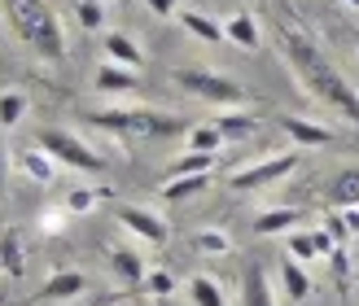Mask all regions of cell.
Instances as JSON below:
<instances>
[{
    "label": "cell",
    "mask_w": 359,
    "mask_h": 306,
    "mask_svg": "<svg viewBox=\"0 0 359 306\" xmlns=\"http://www.w3.org/2000/svg\"><path fill=\"white\" fill-rule=\"evenodd\" d=\"M75 22L83 31H101L105 27V5L101 0H75Z\"/></svg>",
    "instance_id": "cell-28"
},
{
    "label": "cell",
    "mask_w": 359,
    "mask_h": 306,
    "mask_svg": "<svg viewBox=\"0 0 359 306\" xmlns=\"http://www.w3.org/2000/svg\"><path fill=\"white\" fill-rule=\"evenodd\" d=\"M329 263H333V276H337V284H346V276H351V254H346V245H337L333 254H329Z\"/></svg>",
    "instance_id": "cell-32"
},
{
    "label": "cell",
    "mask_w": 359,
    "mask_h": 306,
    "mask_svg": "<svg viewBox=\"0 0 359 306\" xmlns=\"http://www.w3.org/2000/svg\"><path fill=\"white\" fill-rule=\"evenodd\" d=\"M97 132L110 136H136V140H167V136H184L189 118L171 114V110H136V105H110V110H93L88 114Z\"/></svg>",
    "instance_id": "cell-3"
},
{
    "label": "cell",
    "mask_w": 359,
    "mask_h": 306,
    "mask_svg": "<svg viewBox=\"0 0 359 306\" xmlns=\"http://www.w3.org/2000/svg\"><path fill=\"white\" fill-rule=\"evenodd\" d=\"M44 228H48V232H62V228H66V223H62V210H48V214H44Z\"/></svg>",
    "instance_id": "cell-38"
},
{
    "label": "cell",
    "mask_w": 359,
    "mask_h": 306,
    "mask_svg": "<svg viewBox=\"0 0 359 306\" xmlns=\"http://www.w3.org/2000/svg\"><path fill=\"white\" fill-rule=\"evenodd\" d=\"M105 258H110L114 276H118L123 284H128V289H136V284H145V276H149V272H145V258H140L132 245H110V249H105Z\"/></svg>",
    "instance_id": "cell-11"
},
{
    "label": "cell",
    "mask_w": 359,
    "mask_h": 306,
    "mask_svg": "<svg viewBox=\"0 0 359 306\" xmlns=\"http://www.w3.org/2000/svg\"><path fill=\"white\" fill-rule=\"evenodd\" d=\"M180 22H184V31L193 35V40H202V44H224V27L215 22L210 13H202V9H184V13H180Z\"/></svg>",
    "instance_id": "cell-18"
},
{
    "label": "cell",
    "mask_w": 359,
    "mask_h": 306,
    "mask_svg": "<svg viewBox=\"0 0 359 306\" xmlns=\"http://www.w3.org/2000/svg\"><path fill=\"white\" fill-rule=\"evenodd\" d=\"M40 293H44L48 302H75V298L88 293V276H83V272H53V276L44 280Z\"/></svg>",
    "instance_id": "cell-13"
},
{
    "label": "cell",
    "mask_w": 359,
    "mask_h": 306,
    "mask_svg": "<svg viewBox=\"0 0 359 306\" xmlns=\"http://www.w3.org/2000/svg\"><path fill=\"white\" fill-rule=\"evenodd\" d=\"M285 258H294V263H302V267H307V263H316L320 254H316V241H311V232H285Z\"/></svg>",
    "instance_id": "cell-25"
},
{
    "label": "cell",
    "mask_w": 359,
    "mask_h": 306,
    "mask_svg": "<svg viewBox=\"0 0 359 306\" xmlns=\"http://www.w3.org/2000/svg\"><path fill=\"white\" fill-rule=\"evenodd\" d=\"M101 202V188H70L66 193V214H93Z\"/></svg>",
    "instance_id": "cell-29"
},
{
    "label": "cell",
    "mask_w": 359,
    "mask_h": 306,
    "mask_svg": "<svg viewBox=\"0 0 359 306\" xmlns=\"http://www.w3.org/2000/svg\"><path fill=\"white\" fill-rule=\"evenodd\" d=\"M311 241H316V254H320V258L329 263V254L337 249V241L329 237V228H311Z\"/></svg>",
    "instance_id": "cell-33"
},
{
    "label": "cell",
    "mask_w": 359,
    "mask_h": 306,
    "mask_svg": "<svg viewBox=\"0 0 359 306\" xmlns=\"http://www.w3.org/2000/svg\"><path fill=\"white\" fill-rule=\"evenodd\" d=\"M189 302L193 306H228V298H224V289H219L215 276H193L189 280Z\"/></svg>",
    "instance_id": "cell-23"
},
{
    "label": "cell",
    "mask_w": 359,
    "mask_h": 306,
    "mask_svg": "<svg viewBox=\"0 0 359 306\" xmlns=\"http://www.w3.org/2000/svg\"><path fill=\"white\" fill-rule=\"evenodd\" d=\"M325 228H329V237H333L337 245H346V237H351V228H346V219H342V214H329V219H325Z\"/></svg>",
    "instance_id": "cell-34"
},
{
    "label": "cell",
    "mask_w": 359,
    "mask_h": 306,
    "mask_svg": "<svg viewBox=\"0 0 359 306\" xmlns=\"http://www.w3.org/2000/svg\"><path fill=\"white\" fill-rule=\"evenodd\" d=\"M224 40H232V44L245 48V53H259L263 31H259V22H255V13H232L228 22H224Z\"/></svg>",
    "instance_id": "cell-14"
},
{
    "label": "cell",
    "mask_w": 359,
    "mask_h": 306,
    "mask_svg": "<svg viewBox=\"0 0 359 306\" xmlns=\"http://www.w3.org/2000/svg\"><path fill=\"white\" fill-rule=\"evenodd\" d=\"M114 219L128 228L136 241H145V245H167V237H171V228L163 223V214H154L149 206L118 202V206H114Z\"/></svg>",
    "instance_id": "cell-7"
},
{
    "label": "cell",
    "mask_w": 359,
    "mask_h": 306,
    "mask_svg": "<svg viewBox=\"0 0 359 306\" xmlns=\"http://www.w3.org/2000/svg\"><path fill=\"white\" fill-rule=\"evenodd\" d=\"M145 9H149L154 18H175V13H180V0H145Z\"/></svg>",
    "instance_id": "cell-35"
},
{
    "label": "cell",
    "mask_w": 359,
    "mask_h": 306,
    "mask_svg": "<svg viewBox=\"0 0 359 306\" xmlns=\"http://www.w3.org/2000/svg\"><path fill=\"white\" fill-rule=\"evenodd\" d=\"M206 188H210V175H175L158 188V197H163V202H184V197H197Z\"/></svg>",
    "instance_id": "cell-21"
},
{
    "label": "cell",
    "mask_w": 359,
    "mask_h": 306,
    "mask_svg": "<svg viewBox=\"0 0 359 306\" xmlns=\"http://www.w3.org/2000/svg\"><path fill=\"white\" fill-rule=\"evenodd\" d=\"M276 44H280L285 66L294 70V79L307 88V97H316L320 105H329V114H337V118H346L351 127H359V92H355V83H346V75L320 53V44L311 40V35H302L298 27L285 22L276 31Z\"/></svg>",
    "instance_id": "cell-1"
},
{
    "label": "cell",
    "mask_w": 359,
    "mask_h": 306,
    "mask_svg": "<svg viewBox=\"0 0 359 306\" xmlns=\"http://www.w3.org/2000/svg\"><path fill=\"white\" fill-rule=\"evenodd\" d=\"M0 13H5L9 35L22 48H31L35 57H44V62L66 57V27L53 13L48 0H0Z\"/></svg>",
    "instance_id": "cell-2"
},
{
    "label": "cell",
    "mask_w": 359,
    "mask_h": 306,
    "mask_svg": "<svg viewBox=\"0 0 359 306\" xmlns=\"http://www.w3.org/2000/svg\"><path fill=\"white\" fill-rule=\"evenodd\" d=\"M355 48H359V40H355Z\"/></svg>",
    "instance_id": "cell-40"
},
{
    "label": "cell",
    "mask_w": 359,
    "mask_h": 306,
    "mask_svg": "<svg viewBox=\"0 0 359 306\" xmlns=\"http://www.w3.org/2000/svg\"><path fill=\"white\" fill-rule=\"evenodd\" d=\"M145 289H149L154 298H171V293H175V276L158 267V272H149V276H145Z\"/></svg>",
    "instance_id": "cell-31"
},
{
    "label": "cell",
    "mask_w": 359,
    "mask_h": 306,
    "mask_svg": "<svg viewBox=\"0 0 359 306\" xmlns=\"http://www.w3.org/2000/svg\"><path fill=\"white\" fill-rule=\"evenodd\" d=\"M35 145H40L57 167H70V171H93L101 175L105 171V158L88 145L83 136H75L70 127H40V136H35Z\"/></svg>",
    "instance_id": "cell-5"
},
{
    "label": "cell",
    "mask_w": 359,
    "mask_h": 306,
    "mask_svg": "<svg viewBox=\"0 0 359 306\" xmlns=\"http://www.w3.org/2000/svg\"><path fill=\"white\" fill-rule=\"evenodd\" d=\"M93 88H97L101 97H132L136 88H140V79H136V70H128V66L101 62L97 75H93Z\"/></svg>",
    "instance_id": "cell-9"
},
{
    "label": "cell",
    "mask_w": 359,
    "mask_h": 306,
    "mask_svg": "<svg viewBox=\"0 0 359 306\" xmlns=\"http://www.w3.org/2000/svg\"><path fill=\"white\" fill-rule=\"evenodd\" d=\"M342 5H346V9H355V13H359V0H342Z\"/></svg>",
    "instance_id": "cell-39"
},
{
    "label": "cell",
    "mask_w": 359,
    "mask_h": 306,
    "mask_svg": "<svg viewBox=\"0 0 359 306\" xmlns=\"http://www.w3.org/2000/svg\"><path fill=\"white\" fill-rule=\"evenodd\" d=\"M342 219H346V228H351V237H359V206L342 210Z\"/></svg>",
    "instance_id": "cell-37"
},
{
    "label": "cell",
    "mask_w": 359,
    "mask_h": 306,
    "mask_svg": "<svg viewBox=\"0 0 359 306\" xmlns=\"http://www.w3.org/2000/svg\"><path fill=\"white\" fill-rule=\"evenodd\" d=\"M189 97L197 101H210V105H224V110H245L250 105V92L232 79V75H219V70H206V66H184L171 75Z\"/></svg>",
    "instance_id": "cell-4"
},
{
    "label": "cell",
    "mask_w": 359,
    "mask_h": 306,
    "mask_svg": "<svg viewBox=\"0 0 359 306\" xmlns=\"http://www.w3.org/2000/svg\"><path fill=\"white\" fill-rule=\"evenodd\" d=\"M210 167H215V153H184L171 162V179L175 175H210Z\"/></svg>",
    "instance_id": "cell-27"
},
{
    "label": "cell",
    "mask_w": 359,
    "mask_h": 306,
    "mask_svg": "<svg viewBox=\"0 0 359 306\" xmlns=\"http://www.w3.org/2000/svg\"><path fill=\"white\" fill-rule=\"evenodd\" d=\"M280 132L290 136L298 149H325V145H333L329 127H320V123H311V118H298V114H280Z\"/></svg>",
    "instance_id": "cell-8"
},
{
    "label": "cell",
    "mask_w": 359,
    "mask_h": 306,
    "mask_svg": "<svg viewBox=\"0 0 359 306\" xmlns=\"http://www.w3.org/2000/svg\"><path fill=\"white\" fill-rule=\"evenodd\" d=\"M294 167H298V153H272V158H259V162H250V167L232 171V175H228V188H232V193H259V188H272V184H280V179L290 175Z\"/></svg>",
    "instance_id": "cell-6"
},
{
    "label": "cell",
    "mask_w": 359,
    "mask_h": 306,
    "mask_svg": "<svg viewBox=\"0 0 359 306\" xmlns=\"http://www.w3.org/2000/svg\"><path fill=\"white\" fill-rule=\"evenodd\" d=\"M298 223H302V210H294V206H272V210L255 214V232H259V237H285V232H294Z\"/></svg>",
    "instance_id": "cell-12"
},
{
    "label": "cell",
    "mask_w": 359,
    "mask_h": 306,
    "mask_svg": "<svg viewBox=\"0 0 359 306\" xmlns=\"http://www.w3.org/2000/svg\"><path fill=\"white\" fill-rule=\"evenodd\" d=\"M101 53H105V62L128 66V70H140V66H145V48H140L132 35H123V31H105V35H101Z\"/></svg>",
    "instance_id": "cell-10"
},
{
    "label": "cell",
    "mask_w": 359,
    "mask_h": 306,
    "mask_svg": "<svg viewBox=\"0 0 359 306\" xmlns=\"http://www.w3.org/2000/svg\"><path fill=\"white\" fill-rule=\"evenodd\" d=\"M245 306H276V289H272L263 267H250L245 272Z\"/></svg>",
    "instance_id": "cell-22"
},
{
    "label": "cell",
    "mask_w": 359,
    "mask_h": 306,
    "mask_svg": "<svg viewBox=\"0 0 359 306\" xmlns=\"http://www.w3.org/2000/svg\"><path fill=\"white\" fill-rule=\"evenodd\" d=\"M18 171H22L27 179H31V184H53V175H57V162H53L40 145H35V149H22V153H18Z\"/></svg>",
    "instance_id": "cell-15"
},
{
    "label": "cell",
    "mask_w": 359,
    "mask_h": 306,
    "mask_svg": "<svg viewBox=\"0 0 359 306\" xmlns=\"http://www.w3.org/2000/svg\"><path fill=\"white\" fill-rule=\"evenodd\" d=\"M22 118H27V92H18V88L0 92V127H18Z\"/></svg>",
    "instance_id": "cell-26"
},
{
    "label": "cell",
    "mask_w": 359,
    "mask_h": 306,
    "mask_svg": "<svg viewBox=\"0 0 359 306\" xmlns=\"http://www.w3.org/2000/svg\"><path fill=\"white\" fill-rule=\"evenodd\" d=\"M5 179H9V149H5V127H0V197H5Z\"/></svg>",
    "instance_id": "cell-36"
},
{
    "label": "cell",
    "mask_w": 359,
    "mask_h": 306,
    "mask_svg": "<svg viewBox=\"0 0 359 306\" xmlns=\"http://www.w3.org/2000/svg\"><path fill=\"white\" fill-rule=\"evenodd\" d=\"M280 289L290 302H307L311 298V276H307V267L294 263V258H285L280 263Z\"/></svg>",
    "instance_id": "cell-17"
},
{
    "label": "cell",
    "mask_w": 359,
    "mask_h": 306,
    "mask_svg": "<svg viewBox=\"0 0 359 306\" xmlns=\"http://www.w3.org/2000/svg\"><path fill=\"white\" fill-rule=\"evenodd\" d=\"M215 127H219L224 145H228V140H250V136H255L259 132V118L245 114V110H224L219 118H215Z\"/></svg>",
    "instance_id": "cell-16"
},
{
    "label": "cell",
    "mask_w": 359,
    "mask_h": 306,
    "mask_svg": "<svg viewBox=\"0 0 359 306\" xmlns=\"http://www.w3.org/2000/svg\"><path fill=\"white\" fill-rule=\"evenodd\" d=\"M329 206H337V210L359 206V171H355V167H346V171L333 175V184H329Z\"/></svg>",
    "instance_id": "cell-19"
},
{
    "label": "cell",
    "mask_w": 359,
    "mask_h": 306,
    "mask_svg": "<svg viewBox=\"0 0 359 306\" xmlns=\"http://www.w3.org/2000/svg\"><path fill=\"white\" fill-rule=\"evenodd\" d=\"M0 272L5 276H27V249H22V237H18V232L9 228L5 237H0Z\"/></svg>",
    "instance_id": "cell-20"
},
{
    "label": "cell",
    "mask_w": 359,
    "mask_h": 306,
    "mask_svg": "<svg viewBox=\"0 0 359 306\" xmlns=\"http://www.w3.org/2000/svg\"><path fill=\"white\" fill-rule=\"evenodd\" d=\"M184 140H189V153H219V149H224V136H219V127H215V123L189 127Z\"/></svg>",
    "instance_id": "cell-24"
},
{
    "label": "cell",
    "mask_w": 359,
    "mask_h": 306,
    "mask_svg": "<svg viewBox=\"0 0 359 306\" xmlns=\"http://www.w3.org/2000/svg\"><path fill=\"white\" fill-rule=\"evenodd\" d=\"M193 245L202 249V254H228V249H232L228 232H219V228H202V232L193 237Z\"/></svg>",
    "instance_id": "cell-30"
}]
</instances>
